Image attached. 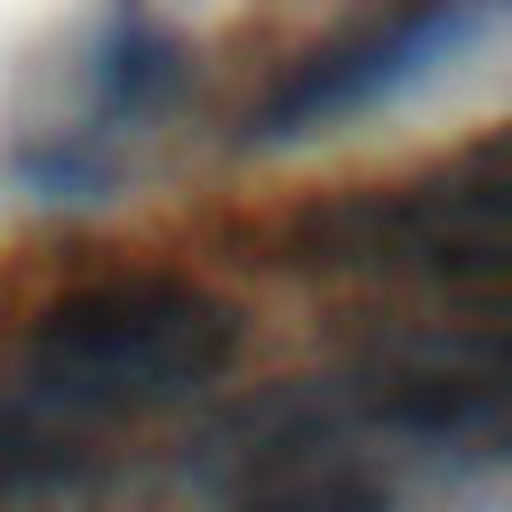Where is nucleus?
Masks as SVG:
<instances>
[{
  "label": "nucleus",
  "instance_id": "obj_1",
  "mask_svg": "<svg viewBox=\"0 0 512 512\" xmlns=\"http://www.w3.org/2000/svg\"><path fill=\"white\" fill-rule=\"evenodd\" d=\"M240 352V312L168 264H112L56 288L0 344V488L96 472L136 424L200 400Z\"/></svg>",
  "mask_w": 512,
  "mask_h": 512
},
{
  "label": "nucleus",
  "instance_id": "obj_2",
  "mask_svg": "<svg viewBox=\"0 0 512 512\" xmlns=\"http://www.w3.org/2000/svg\"><path fill=\"white\" fill-rule=\"evenodd\" d=\"M280 264L440 304H512V120L368 184H336L280 224Z\"/></svg>",
  "mask_w": 512,
  "mask_h": 512
},
{
  "label": "nucleus",
  "instance_id": "obj_3",
  "mask_svg": "<svg viewBox=\"0 0 512 512\" xmlns=\"http://www.w3.org/2000/svg\"><path fill=\"white\" fill-rule=\"evenodd\" d=\"M320 384L384 448L512 472V304H440L376 320Z\"/></svg>",
  "mask_w": 512,
  "mask_h": 512
},
{
  "label": "nucleus",
  "instance_id": "obj_4",
  "mask_svg": "<svg viewBox=\"0 0 512 512\" xmlns=\"http://www.w3.org/2000/svg\"><path fill=\"white\" fill-rule=\"evenodd\" d=\"M184 80H192V48L176 24L136 8L88 16L48 64L32 112L8 128L16 184H32L40 200H104L128 152L152 136V120L176 112Z\"/></svg>",
  "mask_w": 512,
  "mask_h": 512
},
{
  "label": "nucleus",
  "instance_id": "obj_5",
  "mask_svg": "<svg viewBox=\"0 0 512 512\" xmlns=\"http://www.w3.org/2000/svg\"><path fill=\"white\" fill-rule=\"evenodd\" d=\"M392 448L368 440L328 384H280L240 400L200 464L224 512H392Z\"/></svg>",
  "mask_w": 512,
  "mask_h": 512
},
{
  "label": "nucleus",
  "instance_id": "obj_6",
  "mask_svg": "<svg viewBox=\"0 0 512 512\" xmlns=\"http://www.w3.org/2000/svg\"><path fill=\"white\" fill-rule=\"evenodd\" d=\"M472 32H488V16H472V8L352 16V24L320 32V40L272 80V96L256 104L248 136H256V144H288V136H312V128H328V120H344V112H368V104H384L392 88L424 80V72H432L456 40H472Z\"/></svg>",
  "mask_w": 512,
  "mask_h": 512
}]
</instances>
